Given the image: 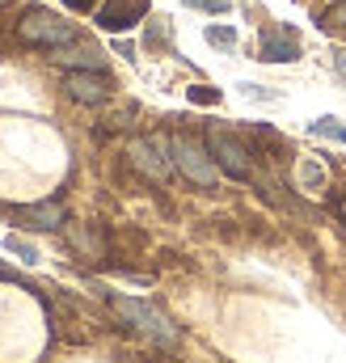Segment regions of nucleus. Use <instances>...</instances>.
Returning a JSON list of instances; mask_svg holds the SVG:
<instances>
[{
  "label": "nucleus",
  "mask_w": 346,
  "mask_h": 363,
  "mask_svg": "<svg viewBox=\"0 0 346 363\" xmlns=\"http://www.w3.org/2000/svg\"><path fill=\"white\" fill-rule=\"evenodd\" d=\"M110 308H114L135 334H144L152 347H161V351H177V347H182V330L173 325L157 304H148V300H131V296H110Z\"/></svg>",
  "instance_id": "1"
},
{
  "label": "nucleus",
  "mask_w": 346,
  "mask_h": 363,
  "mask_svg": "<svg viewBox=\"0 0 346 363\" xmlns=\"http://www.w3.org/2000/svg\"><path fill=\"white\" fill-rule=\"evenodd\" d=\"M169 157H173V165L186 174V178L194 182V186H216V174H220V165H216V157H211V148L199 140V135H173L169 140Z\"/></svg>",
  "instance_id": "2"
},
{
  "label": "nucleus",
  "mask_w": 346,
  "mask_h": 363,
  "mask_svg": "<svg viewBox=\"0 0 346 363\" xmlns=\"http://www.w3.org/2000/svg\"><path fill=\"white\" fill-rule=\"evenodd\" d=\"M17 38H21V43H30V47H47V51H55V47L77 43V30H72V21H64L60 13L30 9V13L17 21Z\"/></svg>",
  "instance_id": "3"
},
{
  "label": "nucleus",
  "mask_w": 346,
  "mask_h": 363,
  "mask_svg": "<svg viewBox=\"0 0 346 363\" xmlns=\"http://www.w3.org/2000/svg\"><path fill=\"white\" fill-rule=\"evenodd\" d=\"M207 148H211V157H216V165L228 174V178L237 182H250L254 178V152L237 140V135H228V131H207Z\"/></svg>",
  "instance_id": "4"
},
{
  "label": "nucleus",
  "mask_w": 346,
  "mask_h": 363,
  "mask_svg": "<svg viewBox=\"0 0 346 363\" xmlns=\"http://www.w3.org/2000/svg\"><path fill=\"white\" fill-rule=\"evenodd\" d=\"M144 13H148V0H106L93 9V21L101 30L118 34V30H131L135 21H144Z\"/></svg>",
  "instance_id": "5"
},
{
  "label": "nucleus",
  "mask_w": 346,
  "mask_h": 363,
  "mask_svg": "<svg viewBox=\"0 0 346 363\" xmlns=\"http://www.w3.org/2000/svg\"><path fill=\"white\" fill-rule=\"evenodd\" d=\"M64 89H68L72 101H81V106H101L110 97V81H106V72H68L64 77Z\"/></svg>",
  "instance_id": "6"
},
{
  "label": "nucleus",
  "mask_w": 346,
  "mask_h": 363,
  "mask_svg": "<svg viewBox=\"0 0 346 363\" xmlns=\"http://www.w3.org/2000/svg\"><path fill=\"white\" fill-rule=\"evenodd\" d=\"M51 64H60V68H68V72H106V55H101L97 47H77V43L55 47V51H51Z\"/></svg>",
  "instance_id": "7"
},
{
  "label": "nucleus",
  "mask_w": 346,
  "mask_h": 363,
  "mask_svg": "<svg viewBox=\"0 0 346 363\" xmlns=\"http://www.w3.org/2000/svg\"><path fill=\"white\" fill-rule=\"evenodd\" d=\"M127 157H131V165H135L144 178H152V182H165V174H169V165L161 161V152H157L152 140H131Z\"/></svg>",
  "instance_id": "8"
},
{
  "label": "nucleus",
  "mask_w": 346,
  "mask_h": 363,
  "mask_svg": "<svg viewBox=\"0 0 346 363\" xmlns=\"http://www.w3.org/2000/svg\"><path fill=\"white\" fill-rule=\"evenodd\" d=\"M17 220H26L30 228H64V203H26V207H13Z\"/></svg>",
  "instance_id": "9"
},
{
  "label": "nucleus",
  "mask_w": 346,
  "mask_h": 363,
  "mask_svg": "<svg viewBox=\"0 0 346 363\" xmlns=\"http://www.w3.org/2000/svg\"><path fill=\"white\" fill-rule=\"evenodd\" d=\"M258 60H266V64H291V60H300V47H296L291 34H262Z\"/></svg>",
  "instance_id": "10"
},
{
  "label": "nucleus",
  "mask_w": 346,
  "mask_h": 363,
  "mask_svg": "<svg viewBox=\"0 0 346 363\" xmlns=\"http://www.w3.org/2000/svg\"><path fill=\"white\" fill-rule=\"evenodd\" d=\"M308 135H325V140L346 144V127L338 123V118H313V123H308Z\"/></svg>",
  "instance_id": "11"
},
{
  "label": "nucleus",
  "mask_w": 346,
  "mask_h": 363,
  "mask_svg": "<svg viewBox=\"0 0 346 363\" xmlns=\"http://www.w3.org/2000/svg\"><path fill=\"white\" fill-rule=\"evenodd\" d=\"M68 241H72L77 250H89L93 258H101V254H106V250H101V241H97L89 228H68Z\"/></svg>",
  "instance_id": "12"
},
{
  "label": "nucleus",
  "mask_w": 346,
  "mask_h": 363,
  "mask_svg": "<svg viewBox=\"0 0 346 363\" xmlns=\"http://www.w3.org/2000/svg\"><path fill=\"white\" fill-rule=\"evenodd\" d=\"M4 250H9V254H17V258H21L26 267H34V262H38V250H34L30 241H21V237H13V233L4 237Z\"/></svg>",
  "instance_id": "13"
},
{
  "label": "nucleus",
  "mask_w": 346,
  "mask_h": 363,
  "mask_svg": "<svg viewBox=\"0 0 346 363\" xmlns=\"http://www.w3.org/2000/svg\"><path fill=\"white\" fill-rule=\"evenodd\" d=\"M207 43L211 47H233L237 43V30L233 26H207Z\"/></svg>",
  "instance_id": "14"
},
{
  "label": "nucleus",
  "mask_w": 346,
  "mask_h": 363,
  "mask_svg": "<svg viewBox=\"0 0 346 363\" xmlns=\"http://www.w3.org/2000/svg\"><path fill=\"white\" fill-rule=\"evenodd\" d=\"M186 97H190V101H199V106H216V101H220V89H211V85H190Z\"/></svg>",
  "instance_id": "15"
},
{
  "label": "nucleus",
  "mask_w": 346,
  "mask_h": 363,
  "mask_svg": "<svg viewBox=\"0 0 346 363\" xmlns=\"http://www.w3.org/2000/svg\"><path fill=\"white\" fill-rule=\"evenodd\" d=\"M321 21H330L334 30H342V34H346V0H338V9H330V13H325Z\"/></svg>",
  "instance_id": "16"
},
{
  "label": "nucleus",
  "mask_w": 346,
  "mask_h": 363,
  "mask_svg": "<svg viewBox=\"0 0 346 363\" xmlns=\"http://www.w3.org/2000/svg\"><path fill=\"white\" fill-rule=\"evenodd\" d=\"M190 9H203V13H224L228 9V0H186Z\"/></svg>",
  "instance_id": "17"
},
{
  "label": "nucleus",
  "mask_w": 346,
  "mask_h": 363,
  "mask_svg": "<svg viewBox=\"0 0 346 363\" xmlns=\"http://www.w3.org/2000/svg\"><path fill=\"white\" fill-rule=\"evenodd\" d=\"M334 72H338V81L346 85V51H334Z\"/></svg>",
  "instance_id": "18"
},
{
  "label": "nucleus",
  "mask_w": 346,
  "mask_h": 363,
  "mask_svg": "<svg viewBox=\"0 0 346 363\" xmlns=\"http://www.w3.org/2000/svg\"><path fill=\"white\" fill-rule=\"evenodd\" d=\"M68 9H77V13H85V9H97V0H64Z\"/></svg>",
  "instance_id": "19"
},
{
  "label": "nucleus",
  "mask_w": 346,
  "mask_h": 363,
  "mask_svg": "<svg viewBox=\"0 0 346 363\" xmlns=\"http://www.w3.org/2000/svg\"><path fill=\"white\" fill-rule=\"evenodd\" d=\"M304 182L317 186V182H321V169H317V165H304Z\"/></svg>",
  "instance_id": "20"
},
{
  "label": "nucleus",
  "mask_w": 346,
  "mask_h": 363,
  "mask_svg": "<svg viewBox=\"0 0 346 363\" xmlns=\"http://www.w3.org/2000/svg\"><path fill=\"white\" fill-rule=\"evenodd\" d=\"M338 216H342V224H346V194L338 199Z\"/></svg>",
  "instance_id": "21"
},
{
  "label": "nucleus",
  "mask_w": 346,
  "mask_h": 363,
  "mask_svg": "<svg viewBox=\"0 0 346 363\" xmlns=\"http://www.w3.org/2000/svg\"><path fill=\"white\" fill-rule=\"evenodd\" d=\"M0 279H13V274H9V271H0Z\"/></svg>",
  "instance_id": "22"
},
{
  "label": "nucleus",
  "mask_w": 346,
  "mask_h": 363,
  "mask_svg": "<svg viewBox=\"0 0 346 363\" xmlns=\"http://www.w3.org/2000/svg\"><path fill=\"white\" fill-rule=\"evenodd\" d=\"M0 4H9V0H0Z\"/></svg>",
  "instance_id": "23"
}]
</instances>
